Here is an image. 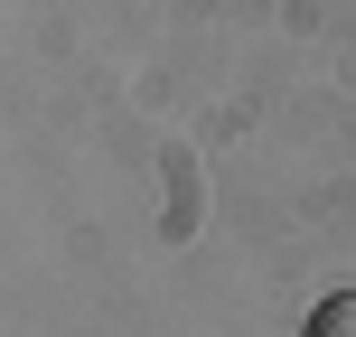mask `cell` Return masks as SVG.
<instances>
[{"mask_svg":"<svg viewBox=\"0 0 356 337\" xmlns=\"http://www.w3.org/2000/svg\"><path fill=\"white\" fill-rule=\"evenodd\" d=\"M300 337H356V290H328L319 309H309V328Z\"/></svg>","mask_w":356,"mask_h":337,"instance_id":"cell-1","label":"cell"}]
</instances>
